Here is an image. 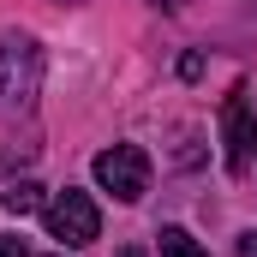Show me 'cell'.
I'll list each match as a JSON object with an SVG mask.
<instances>
[{
    "label": "cell",
    "mask_w": 257,
    "mask_h": 257,
    "mask_svg": "<svg viewBox=\"0 0 257 257\" xmlns=\"http://www.w3.org/2000/svg\"><path fill=\"white\" fill-rule=\"evenodd\" d=\"M239 257H257V233H239V245H233Z\"/></svg>",
    "instance_id": "8"
},
{
    "label": "cell",
    "mask_w": 257,
    "mask_h": 257,
    "mask_svg": "<svg viewBox=\"0 0 257 257\" xmlns=\"http://www.w3.org/2000/svg\"><path fill=\"white\" fill-rule=\"evenodd\" d=\"M42 96V48L30 36H0V120L30 114Z\"/></svg>",
    "instance_id": "1"
},
{
    "label": "cell",
    "mask_w": 257,
    "mask_h": 257,
    "mask_svg": "<svg viewBox=\"0 0 257 257\" xmlns=\"http://www.w3.org/2000/svg\"><path fill=\"white\" fill-rule=\"evenodd\" d=\"M120 257H144V251H138V245H132V251H120Z\"/></svg>",
    "instance_id": "9"
},
{
    "label": "cell",
    "mask_w": 257,
    "mask_h": 257,
    "mask_svg": "<svg viewBox=\"0 0 257 257\" xmlns=\"http://www.w3.org/2000/svg\"><path fill=\"white\" fill-rule=\"evenodd\" d=\"M162 257H203V245L186 227H162Z\"/></svg>",
    "instance_id": "6"
},
{
    "label": "cell",
    "mask_w": 257,
    "mask_h": 257,
    "mask_svg": "<svg viewBox=\"0 0 257 257\" xmlns=\"http://www.w3.org/2000/svg\"><path fill=\"white\" fill-rule=\"evenodd\" d=\"M0 257H30V251H24V239H6L0 233Z\"/></svg>",
    "instance_id": "7"
},
{
    "label": "cell",
    "mask_w": 257,
    "mask_h": 257,
    "mask_svg": "<svg viewBox=\"0 0 257 257\" xmlns=\"http://www.w3.org/2000/svg\"><path fill=\"white\" fill-rule=\"evenodd\" d=\"M221 144H227V168L245 174L251 156H257V114H251V102H245V90H233L221 102Z\"/></svg>",
    "instance_id": "4"
},
{
    "label": "cell",
    "mask_w": 257,
    "mask_h": 257,
    "mask_svg": "<svg viewBox=\"0 0 257 257\" xmlns=\"http://www.w3.org/2000/svg\"><path fill=\"white\" fill-rule=\"evenodd\" d=\"M0 209H6V215H30V209H42V186H36V180H12V186L0 192Z\"/></svg>",
    "instance_id": "5"
},
{
    "label": "cell",
    "mask_w": 257,
    "mask_h": 257,
    "mask_svg": "<svg viewBox=\"0 0 257 257\" xmlns=\"http://www.w3.org/2000/svg\"><path fill=\"white\" fill-rule=\"evenodd\" d=\"M96 186L114 192L120 203H138V197L150 192V156H144L138 144H114V150H102V156H96Z\"/></svg>",
    "instance_id": "3"
},
{
    "label": "cell",
    "mask_w": 257,
    "mask_h": 257,
    "mask_svg": "<svg viewBox=\"0 0 257 257\" xmlns=\"http://www.w3.org/2000/svg\"><path fill=\"white\" fill-rule=\"evenodd\" d=\"M42 221H48V239H60V245H96V233H102V215H96V203H90V192H54L48 203H42Z\"/></svg>",
    "instance_id": "2"
}]
</instances>
